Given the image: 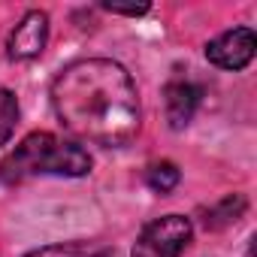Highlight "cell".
<instances>
[{"label": "cell", "mask_w": 257, "mask_h": 257, "mask_svg": "<svg viewBox=\"0 0 257 257\" xmlns=\"http://www.w3.org/2000/svg\"><path fill=\"white\" fill-rule=\"evenodd\" d=\"M52 106L64 131L103 149H124L143 124L137 82L109 58H85L64 67L52 82Z\"/></svg>", "instance_id": "1"}, {"label": "cell", "mask_w": 257, "mask_h": 257, "mask_svg": "<svg viewBox=\"0 0 257 257\" xmlns=\"http://www.w3.org/2000/svg\"><path fill=\"white\" fill-rule=\"evenodd\" d=\"M91 173V155L55 134L37 131L25 137L0 164V179L7 185H22L34 176H85Z\"/></svg>", "instance_id": "2"}, {"label": "cell", "mask_w": 257, "mask_h": 257, "mask_svg": "<svg viewBox=\"0 0 257 257\" xmlns=\"http://www.w3.org/2000/svg\"><path fill=\"white\" fill-rule=\"evenodd\" d=\"M194 224L185 215H164L143 227L131 257H182L191 245Z\"/></svg>", "instance_id": "3"}, {"label": "cell", "mask_w": 257, "mask_h": 257, "mask_svg": "<svg viewBox=\"0 0 257 257\" xmlns=\"http://www.w3.org/2000/svg\"><path fill=\"white\" fill-rule=\"evenodd\" d=\"M254 49H257V37L251 28H233L224 31L221 37H215L206 46V58L209 64L221 67V70H245L254 61Z\"/></svg>", "instance_id": "4"}, {"label": "cell", "mask_w": 257, "mask_h": 257, "mask_svg": "<svg viewBox=\"0 0 257 257\" xmlns=\"http://www.w3.org/2000/svg\"><path fill=\"white\" fill-rule=\"evenodd\" d=\"M46 43H49V16L43 10H31L22 16V22L16 25L13 37H10V58L31 61L37 55H43Z\"/></svg>", "instance_id": "5"}, {"label": "cell", "mask_w": 257, "mask_h": 257, "mask_svg": "<svg viewBox=\"0 0 257 257\" xmlns=\"http://www.w3.org/2000/svg\"><path fill=\"white\" fill-rule=\"evenodd\" d=\"M164 106H167V121L173 131H182V127L194 118L197 106H200V88L188 79H173L164 88Z\"/></svg>", "instance_id": "6"}, {"label": "cell", "mask_w": 257, "mask_h": 257, "mask_svg": "<svg viewBox=\"0 0 257 257\" xmlns=\"http://www.w3.org/2000/svg\"><path fill=\"white\" fill-rule=\"evenodd\" d=\"M25 257H112V251L97 242H58V245H43Z\"/></svg>", "instance_id": "7"}, {"label": "cell", "mask_w": 257, "mask_h": 257, "mask_svg": "<svg viewBox=\"0 0 257 257\" xmlns=\"http://www.w3.org/2000/svg\"><path fill=\"white\" fill-rule=\"evenodd\" d=\"M242 212H245V197H242V194H230V197H224L218 206H212V209H209V215H206V227L218 230V227H224V224L236 221Z\"/></svg>", "instance_id": "8"}, {"label": "cell", "mask_w": 257, "mask_h": 257, "mask_svg": "<svg viewBox=\"0 0 257 257\" xmlns=\"http://www.w3.org/2000/svg\"><path fill=\"white\" fill-rule=\"evenodd\" d=\"M19 124V100L13 91L0 88V146H7Z\"/></svg>", "instance_id": "9"}, {"label": "cell", "mask_w": 257, "mask_h": 257, "mask_svg": "<svg viewBox=\"0 0 257 257\" xmlns=\"http://www.w3.org/2000/svg\"><path fill=\"white\" fill-rule=\"evenodd\" d=\"M179 179H182V173H179V167H176L173 161H161V164H155V167L149 170V176H146L149 188L158 191V194H170V191L179 185Z\"/></svg>", "instance_id": "10"}, {"label": "cell", "mask_w": 257, "mask_h": 257, "mask_svg": "<svg viewBox=\"0 0 257 257\" xmlns=\"http://www.w3.org/2000/svg\"><path fill=\"white\" fill-rule=\"evenodd\" d=\"M103 10H109V13H115V16H146L149 13V4H143V7H118V4H103Z\"/></svg>", "instance_id": "11"}]
</instances>
